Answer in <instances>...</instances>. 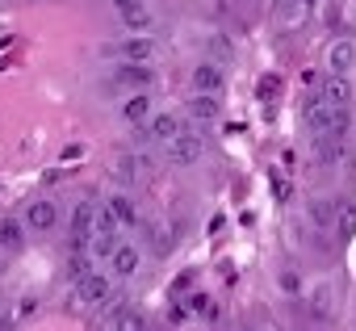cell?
<instances>
[{
	"mask_svg": "<svg viewBox=\"0 0 356 331\" xmlns=\"http://www.w3.org/2000/svg\"><path fill=\"white\" fill-rule=\"evenodd\" d=\"M155 51H159V42H155L151 34H130V38H122L118 47H109L105 55H118L122 63H151Z\"/></svg>",
	"mask_w": 356,
	"mask_h": 331,
	"instance_id": "obj_1",
	"label": "cell"
},
{
	"mask_svg": "<svg viewBox=\"0 0 356 331\" xmlns=\"http://www.w3.org/2000/svg\"><path fill=\"white\" fill-rule=\"evenodd\" d=\"M118 243H122V239H118V218H113L105 206H97V227H92L88 252H92V256H109Z\"/></svg>",
	"mask_w": 356,
	"mask_h": 331,
	"instance_id": "obj_2",
	"label": "cell"
},
{
	"mask_svg": "<svg viewBox=\"0 0 356 331\" xmlns=\"http://www.w3.org/2000/svg\"><path fill=\"white\" fill-rule=\"evenodd\" d=\"M109 293H113V281H109L101 268H88V273L76 281V298H80L84 306H101V302H109Z\"/></svg>",
	"mask_w": 356,
	"mask_h": 331,
	"instance_id": "obj_3",
	"label": "cell"
},
{
	"mask_svg": "<svg viewBox=\"0 0 356 331\" xmlns=\"http://www.w3.org/2000/svg\"><path fill=\"white\" fill-rule=\"evenodd\" d=\"M92 227H97V202H80L76 214H72V248L76 252H88Z\"/></svg>",
	"mask_w": 356,
	"mask_h": 331,
	"instance_id": "obj_4",
	"label": "cell"
},
{
	"mask_svg": "<svg viewBox=\"0 0 356 331\" xmlns=\"http://www.w3.org/2000/svg\"><path fill=\"white\" fill-rule=\"evenodd\" d=\"M202 159V138L197 134H181V138H172L168 143V163H176V168H189V163H197Z\"/></svg>",
	"mask_w": 356,
	"mask_h": 331,
	"instance_id": "obj_5",
	"label": "cell"
},
{
	"mask_svg": "<svg viewBox=\"0 0 356 331\" xmlns=\"http://www.w3.org/2000/svg\"><path fill=\"white\" fill-rule=\"evenodd\" d=\"M113 84L130 88V92H143V88H151V84H155V72H151L147 63H122V67L113 72Z\"/></svg>",
	"mask_w": 356,
	"mask_h": 331,
	"instance_id": "obj_6",
	"label": "cell"
},
{
	"mask_svg": "<svg viewBox=\"0 0 356 331\" xmlns=\"http://www.w3.org/2000/svg\"><path fill=\"white\" fill-rule=\"evenodd\" d=\"M55 223H59V206H55V202H47V197L30 202V210H26V227H30V231L47 235V231H55Z\"/></svg>",
	"mask_w": 356,
	"mask_h": 331,
	"instance_id": "obj_7",
	"label": "cell"
},
{
	"mask_svg": "<svg viewBox=\"0 0 356 331\" xmlns=\"http://www.w3.org/2000/svg\"><path fill=\"white\" fill-rule=\"evenodd\" d=\"M147 134L168 147L172 138L185 134V118H176V113H155V118H147Z\"/></svg>",
	"mask_w": 356,
	"mask_h": 331,
	"instance_id": "obj_8",
	"label": "cell"
},
{
	"mask_svg": "<svg viewBox=\"0 0 356 331\" xmlns=\"http://www.w3.org/2000/svg\"><path fill=\"white\" fill-rule=\"evenodd\" d=\"M109 264H113V277H134L138 264H143V252H138L134 243H118V248L109 252Z\"/></svg>",
	"mask_w": 356,
	"mask_h": 331,
	"instance_id": "obj_9",
	"label": "cell"
},
{
	"mask_svg": "<svg viewBox=\"0 0 356 331\" xmlns=\"http://www.w3.org/2000/svg\"><path fill=\"white\" fill-rule=\"evenodd\" d=\"M327 63H331V76H348V72L356 67V42H348V38L331 42V51H327Z\"/></svg>",
	"mask_w": 356,
	"mask_h": 331,
	"instance_id": "obj_10",
	"label": "cell"
},
{
	"mask_svg": "<svg viewBox=\"0 0 356 331\" xmlns=\"http://www.w3.org/2000/svg\"><path fill=\"white\" fill-rule=\"evenodd\" d=\"M193 88L202 97H218L222 92V67L218 63H197L193 67Z\"/></svg>",
	"mask_w": 356,
	"mask_h": 331,
	"instance_id": "obj_11",
	"label": "cell"
},
{
	"mask_svg": "<svg viewBox=\"0 0 356 331\" xmlns=\"http://www.w3.org/2000/svg\"><path fill=\"white\" fill-rule=\"evenodd\" d=\"M310 314H314L318 323H327V318L335 314V285H331V281H318V285L310 289Z\"/></svg>",
	"mask_w": 356,
	"mask_h": 331,
	"instance_id": "obj_12",
	"label": "cell"
},
{
	"mask_svg": "<svg viewBox=\"0 0 356 331\" xmlns=\"http://www.w3.org/2000/svg\"><path fill=\"white\" fill-rule=\"evenodd\" d=\"M0 252H5V256L26 252V227L17 218H0Z\"/></svg>",
	"mask_w": 356,
	"mask_h": 331,
	"instance_id": "obj_13",
	"label": "cell"
},
{
	"mask_svg": "<svg viewBox=\"0 0 356 331\" xmlns=\"http://www.w3.org/2000/svg\"><path fill=\"white\" fill-rule=\"evenodd\" d=\"M318 97H323L331 109H348V101H352V84H348V76H331V80L318 88Z\"/></svg>",
	"mask_w": 356,
	"mask_h": 331,
	"instance_id": "obj_14",
	"label": "cell"
},
{
	"mask_svg": "<svg viewBox=\"0 0 356 331\" xmlns=\"http://www.w3.org/2000/svg\"><path fill=\"white\" fill-rule=\"evenodd\" d=\"M122 118L134 126V122H147L151 118V97L147 92H130L126 101H122Z\"/></svg>",
	"mask_w": 356,
	"mask_h": 331,
	"instance_id": "obj_15",
	"label": "cell"
},
{
	"mask_svg": "<svg viewBox=\"0 0 356 331\" xmlns=\"http://www.w3.org/2000/svg\"><path fill=\"white\" fill-rule=\"evenodd\" d=\"M151 172V159L147 155H122L118 159V177L122 181H138V177H147Z\"/></svg>",
	"mask_w": 356,
	"mask_h": 331,
	"instance_id": "obj_16",
	"label": "cell"
},
{
	"mask_svg": "<svg viewBox=\"0 0 356 331\" xmlns=\"http://www.w3.org/2000/svg\"><path fill=\"white\" fill-rule=\"evenodd\" d=\"M105 210L118 218V227H134V223H138L134 202H130V197H122V193H118V197H109V202H105Z\"/></svg>",
	"mask_w": 356,
	"mask_h": 331,
	"instance_id": "obj_17",
	"label": "cell"
},
{
	"mask_svg": "<svg viewBox=\"0 0 356 331\" xmlns=\"http://www.w3.org/2000/svg\"><path fill=\"white\" fill-rule=\"evenodd\" d=\"M218 113H222V109H218V97H202V92H197V97L189 101V118H197V122H218Z\"/></svg>",
	"mask_w": 356,
	"mask_h": 331,
	"instance_id": "obj_18",
	"label": "cell"
},
{
	"mask_svg": "<svg viewBox=\"0 0 356 331\" xmlns=\"http://www.w3.org/2000/svg\"><path fill=\"white\" fill-rule=\"evenodd\" d=\"M122 26H126L130 34H147V30H151V13H147V9H134V13H122Z\"/></svg>",
	"mask_w": 356,
	"mask_h": 331,
	"instance_id": "obj_19",
	"label": "cell"
},
{
	"mask_svg": "<svg viewBox=\"0 0 356 331\" xmlns=\"http://www.w3.org/2000/svg\"><path fill=\"white\" fill-rule=\"evenodd\" d=\"M335 227H339V235H343V239L356 231V202H343V206H339V218H335Z\"/></svg>",
	"mask_w": 356,
	"mask_h": 331,
	"instance_id": "obj_20",
	"label": "cell"
},
{
	"mask_svg": "<svg viewBox=\"0 0 356 331\" xmlns=\"http://www.w3.org/2000/svg\"><path fill=\"white\" fill-rule=\"evenodd\" d=\"M113 331H143V314L138 310H118L113 314Z\"/></svg>",
	"mask_w": 356,
	"mask_h": 331,
	"instance_id": "obj_21",
	"label": "cell"
},
{
	"mask_svg": "<svg viewBox=\"0 0 356 331\" xmlns=\"http://www.w3.org/2000/svg\"><path fill=\"white\" fill-rule=\"evenodd\" d=\"M314 223H318V227H335V210H331V202H314Z\"/></svg>",
	"mask_w": 356,
	"mask_h": 331,
	"instance_id": "obj_22",
	"label": "cell"
},
{
	"mask_svg": "<svg viewBox=\"0 0 356 331\" xmlns=\"http://www.w3.org/2000/svg\"><path fill=\"white\" fill-rule=\"evenodd\" d=\"M281 289H285L289 298H298V293H302V277H298L293 268H285V273H281Z\"/></svg>",
	"mask_w": 356,
	"mask_h": 331,
	"instance_id": "obj_23",
	"label": "cell"
},
{
	"mask_svg": "<svg viewBox=\"0 0 356 331\" xmlns=\"http://www.w3.org/2000/svg\"><path fill=\"white\" fill-rule=\"evenodd\" d=\"M277 92H281V80H277V76H264V80H260V101H273Z\"/></svg>",
	"mask_w": 356,
	"mask_h": 331,
	"instance_id": "obj_24",
	"label": "cell"
},
{
	"mask_svg": "<svg viewBox=\"0 0 356 331\" xmlns=\"http://www.w3.org/2000/svg\"><path fill=\"white\" fill-rule=\"evenodd\" d=\"M189 310H193V314H214V302H210L206 293H193V298H189Z\"/></svg>",
	"mask_w": 356,
	"mask_h": 331,
	"instance_id": "obj_25",
	"label": "cell"
},
{
	"mask_svg": "<svg viewBox=\"0 0 356 331\" xmlns=\"http://www.w3.org/2000/svg\"><path fill=\"white\" fill-rule=\"evenodd\" d=\"M113 9L118 13H134V9H143V0H113Z\"/></svg>",
	"mask_w": 356,
	"mask_h": 331,
	"instance_id": "obj_26",
	"label": "cell"
},
{
	"mask_svg": "<svg viewBox=\"0 0 356 331\" xmlns=\"http://www.w3.org/2000/svg\"><path fill=\"white\" fill-rule=\"evenodd\" d=\"M210 47H214V55H231V42L227 38H210Z\"/></svg>",
	"mask_w": 356,
	"mask_h": 331,
	"instance_id": "obj_27",
	"label": "cell"
},
{
	"mask_svg": "<svg viewBox=\"0 0 356 331\" xmlns=\"http://www.w3.org/2000/svg\"><path fill=\"white\" fill-rule=\"evenodd\" d=\"M302 5H306V9H310V5H314V0H302Z\"/></svg>",
	"mask_w": 356,
	"mask_h": 331,
	"instance_id": "obj_28",
	"label": "cell"
},
{
	"mask_svg": "<svg viewBox=\"0 0 356 331\" xmlns=\"http://www.w3.org/2000/svg\"><path fill=\"white\" fill-rule=\"evenodd\" d=\"M260 331H268V327H260Z\"/></svg>",
	"mask_w": 356,
	"mask_h": 331,
	"instance_id": "obj_29",
	"label": "cell"
},
{
	"mask_svg": "<svg viewBox=\"0 0 356 331\" xmlns=\"http://www.w3.org/2000/svg\"><path fill=\"white\" fill-rule=\"evenodd\" d=\"M352 5H356V0H352Z\"/></svg>",
	"mask_w": 356,
	"mask_h": 331,
	"instance_id": "obj_30",
	"label": "cell"
}]
</instances>
